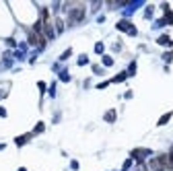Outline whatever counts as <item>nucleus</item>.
I'll list each match as a JSON object with an SVG mask.
<instances>
[{"label":"nucleus","instance_id":"obj_3","mask_svg":"<svg viewBox=\"0 0 173 171\" xmlns=\"http://www.w3.org/2000/svg\"><path fill=\"white\" fill-rule=\"evenodd\" d=\"M171 116H173V114H165V116H163V118H161V120H159V126H163V124H167V122H169V118H171Z\"/></svg>","mask_w":173,"mask_h":171},{"label":"nucleus","instance_id":"obj_6","mask_svg":"<svg viewBox=\"0 0 173 171\" xmlns=\"http://www.w3.org/2000/svg\"><path fill=\"white\" fill-rule=\"evenodd\" d=\"M29 138H31V134H25L23 138H19V140H17V144H23V142H25V140H29Z\"/></svg>","mask_w":173,"mask_h":171},{"label":"nucleus","instance_id":"obj_4","mask_svg":"<svg viewBox=\"0 0 173 171\" xmlns=\"http://www.w3.org/2000/svg\"><path fill=\"white\" fill-rule=\"evenodd\" d=\"M56 29H58V33H62V29H64V23H62V19H56Z\"/></svg>","mask_w":173,"mask_h":171},{"label":"nucleus","instance_id":"obj_2","mask_svg":"<svg viewBox=\"0 0 173 171\" xmlns=\"http://www.w3.org/2000/svg\"><path fill=\"white\" fill-rule=\"evenodd\" d=\"M144 155H148V150H144V148H136V150H132V157H134V159H142Z\"/></svg>","mask_w":173,"mask_h":171},{"label":"nucleus","instance_id":"obj_5","mask_svg":"<svg viewBox=\"0 0 173 171\" xmlns=\"http://www.w3.org/2000/svg\"><path fill=\"white\" fill-rule=\"evenodd\" d=\"M105 120H107V122H113V120H116V111H107V114H105Z\"/></svg>","mask_w":173,"mask_h":171},{"label":"nucleus","instance_id":"obj_7","mask_svg":"<svg viewBox=\"0 0 173 171\" xmlns=\"http://www.w3.org/2000/svg\"><path fill=\"white\" fill-rule=\"evenodd\" d=\"M41 130H43V124H37V126H35V132H33V134H37V132H41Z\"/></svg>","mask_w":173,"mask_h":171},{"label":"nucleus","instance_id":"obj_1","mask_svg":"<svg viewBox=\"0 0 173 171\" xmlns=\"http://www.w3.org/2000/svg\"><path fill=\"white\" fill-rule=\"evenodd\" d=\"M82 17H84V9L82 6H78V9H74L72 13H70V23H78V21H82Z\"/></svg>","mask_w":173,"mask_h":171}]
</instances>
